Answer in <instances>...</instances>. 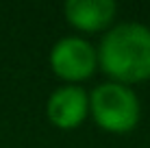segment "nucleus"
<instances>
[{"mask_svg": "<svg viewBox=\"0 0 150 148\" xmlns=\"http://www.w3.org/2000/svg\"><path fill=\"white\" fill-rule=\"evenodd\" d=\"M98 65L113 83L133 85L150 79V28L122 22L107 30L98 46Z\"/></svg>", "mask_w": 150, "mask_h": 148, "instance_id": "f257e3e1", "label": "nucleus"}, {"mask_svg": "<svg viewBox=\"0 0 150 148\" xmlns=\"http://www.w3.org/2000/svg\"><path fill=\"white\" fill-rule=\"evenodd\" d=\"M89 113L102 131L124 135L137 126L142 107L137 94L128 85L109 81L89 94Z\"/></svg>", "mask_w": 150, "mask_h": 148, "instance_id": "f03ea898", "label": "nucleus"}, {"mask_svg": "<svg viewBox=\"0 0 150 148\" xmlns=\"http://www.w3.org/2000/svg\"><path fill=\"white\" fill-rule=\"evenodd\" d=\"M50 68L65 81V85H76L87 81L98 70V52L83 37H61L50 50Z\"/></svg>", "mask_w": 150, "mask_h": 148, "instance_id": "7ed1b4c3", "label": "nucleus"}, {"mask_svg": "<svg viewBox=\"0 0 150 148\" xmlns=\"http://www.w3.org/2000/svg\"><path fill=\"white\" fill-rule=\"evenodd\" d=\"M89 113V94L79 85H63L50 94L46 115L50 124L61 131L79 129Z\"/></svg>", "mask_w": 150, "mask_h": 148, "instance_id": "20e7f679", "label": "nucleus"}, {"mask_svg": "<svg viewBox=\"0 0 150 148\" xmlns=\"http://www.w3.org/2000/svg\"><path fill=\"white\" fill-rule=\"evenodd\" d=\"M65 20L81 33H100L109 28L117 13L113 0H70L63 4Z\"/></svg>", "mask_w": 150, "mask_h": 148, "instance_id": "39448f33", "label": "nucleus"}]
</instances>
